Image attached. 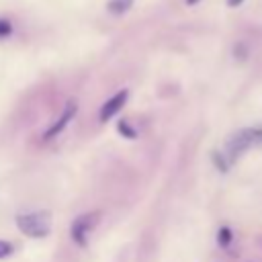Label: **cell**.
<instances>
[{"label":"cell","mask_w":262,"mask_h":262,"mask_svg":"<svg viewBox=\"0 0 262 262\" xmlns=\"http://www.w3.org/2000/svg\"><path fill=\"white\" fill-rule=\"evenodd\" d=\"M16 227L29 237H45L51 231V215L47 211H33L16 215Z\"/></svg>","instance_id":"obj_1"},{"label":"cell","mask_w":262,"mask_h":262,"mask_svg":"<svg viewBox=\"0 0 262 262\" xmlns=\"http://www.w3.org/2000/svg\"><path fill=\"white\" fill-rule=\"evenodd\" d=\"M100 221V213L98 211H92V213H82L74 223H72V239L78 244V246H86L88 242V235L94 231V227L98 225Z\"/></svg>","instance_id":"obj_2"},{"label":"cell","mask_w":262,"mask_h":262,"mask_svg":"<svg viewBox=\"0 0 262 262\" xmlns=\"http://www.w3.org/2000/svg\"><path fill=\"white\" fill-rule=\"evenodd\" d=\"M76 108H78V106H76V102H74V100H70V102L66 104V108H63V113L59 115V119H57V121H55V123H53V125H51V127L45 131L43 139H51V137L59 135V133L66 129V125L72 121V117L76 115Z\"/></svg>","instance_id":"obj_3"},{"label":"cell","mask_w":262,"mask_h":262,"mask_svg":"<svg viewBox=\"0 0 262 262\" xmlns=\"http://www.w3.org/2000/svg\"><path fill=\"white\" fill-rule=\"evenodd\" d=\"M127 96H129V92H127V90H121V92H117L113 98H108V100L102 104V108H100V121L113 119V117L123 108V104L127 102Z\"/></svg>","instance_id":"obj_4"},{"label":"cell","mask_w":262,"mask_h":262,"mask_svg":"<svg viewBox=\"0 0 262 262\" xmlns=\"http://www.w3.org/2000/svg\"><path fill=\"white\" fill-rule=\"evenodd\" d=\"M131 6H133V0H111V2L106 4L108 12H113V14H123V12H127Z\"/></svg>","instance_id":"obj_5"},{"label":"cell","mask_w":262,"mask_h":262,"mask_svg":"<svg viewBox=\"0 0 262 262\" xmlns=\"http://www.w3.org/2000/svg\"><path fill=\"white\" fill-rule=\"evenodd\" d=\"M10 33H12V25H10V20L0 18V37H8Z\"/></svg>","instance_id":"obj_6"},{"label":"cell","mask_w":262,"mask_h":262,"mask_svg":"<svg viewBox=\"0 0 262 262\" xmlns=\"http://www.w3.org/2000/svg\"><path fill=\"white\" fill-rule=\"evenodd\" d=\"M10 254H12V244L0 239V258H6V256H10Z\"/></svg>","instance_id":"obj_7"},{"label":"cell","mask_w":262,"mask_h":262,"mask_svg":"<svg viewBox=\"0 0 262 262\" xmlns=\"http://www.w3.org/2000/svg\"><path fill=\"white\" fill-rule=\"evenodd\" d=\"M219 244L221 246H227L229 244V229L227 227H221V231H219Z\"/></svg>","instance_id":"obj_8"},{"label":"cell","mask_w":262,"mask_h":262,"mask_svg":"<svg viewBox=\"0 0 262 262\" xmlns=\"http://www.w3.org/2000/svg\"><path fill=\"white\" fill-rule=\"evenodd\" d=\"M119 129H121V133H125L127 137H135L133 129H129V127H127V123H121V125H119Z\"/></svg>","instance_id":"obj_9"},{"label":"cell","mask_w":262,"mask_h":262,"mask_svg":"<svg viewBox=\"0 0 262 262\" xmlns=\"http://www.w3.org/2000/svg\"><path fill=\"white\" fill-rule=\"evenodd\" d=\"M252 139H254V143L262 141V129H252Z\"/></svg>","instance_id":"obj_10"},{"label":"cell","mask_w":262,"mask_h":262,"mask_svg":"<svg viewBox=\"0 0 262 262\" xmlns=\"http://www.w3.org/2000/svg\"><path fill=\"white\" fill-rule=\"evenodd\" d=\"M225 2H227V6H231V8H233V6H239L244 0H225Z\"/></svg>","instance_id":"obj_11"},{"label":"cell","mask_w":262,"mask_h":262,"mask_svg":"<svg viewBox=\"0 0 262 262\" xmlns=\"http://www.w3.org/2000/svg\"><path fill=\"white\" fill-rule=\"evenodd\" d=\"M199 0H186V4H196Z\"/></svg>","instance_id":"obj_12"}]
</instances>
